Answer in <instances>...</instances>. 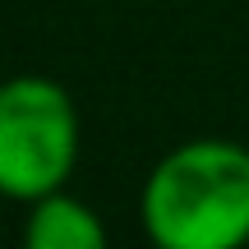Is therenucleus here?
<instances>
[{"label":"nucleus","instance_id":"1","mask_svg":"<svg viewBox=\"0 0 249 249\" xmlns=\"http://www.w3.org/2000/svg\"><path fill=\"white\" fill-rule=\"evenodd\" d=\"M152 249H245L249 245V148L189 139L157 157L139 194Z\"/></svg>","mask_w":249,"mask_h":249},{"label":"nucleus","instance_id":"2","mask_svg":"<svg viewBox=\"0 0 249 249\" xmlns=\"http://www.w3.org/2000/svg\"><path fill=\"white\" fill-rule=\"evenodd\" d=\"M79 107L65 83L14 74L0 83V198L37 203L70 185L79 166Z\"/></svg>","mask_w":249,"mask_h":249},{"label":"nucleus","instance_id":"3","mask_svg":"<svg viewBox=\"0 0 249 249\" xmlns=\"http://www.w3.org/2000/svg\"><path fill=\"white\" fill-rule=\"evenodd\" d=\"M23 249H111V240L107 222L92 213V203L74 198L70 189H55V194L28 203Z\"/></svg>","mask_w":249,"mask_h":249}]
</instances>
